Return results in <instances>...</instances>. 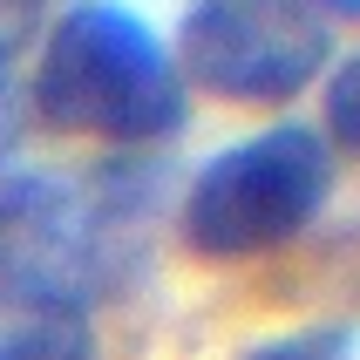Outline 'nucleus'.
I'll use <instances>...</instances> for the list:
<instances>
[{
  "label": "nucleus",
  "instance_id": "20e7f679",
  "mask_svg": "<svg viewBox=\"0 0 360 360\" xmlns=\"http://www.w3.org/2000/svg\"><path fill=\"white\" fill-rule=\"evenodd\" d=\"M0 360H96L82 300L0 279Z\"/></svg>",
  "mask_w": 360,
  "mask_h": 360
},
{
  "label": "nucleus",
  "instance_id": "7ed1b4c3",
  "mask_svg": "<svg viewBox=\"0 0 360 360\" xmlns=\"http://www.w3.org/2000/svg\"><path fill=\"white\" fill-rule=\"evenodd\" d=\"M333 34L313 0H198L177 27V75L218 102L279 109L320 82Z\"/></svg>",
  "mask_w": 360,
  "mask_h": 360
},
{
  "label": "nucleus",
  "instance_id": "423d86ee",
  "mask_svg": "<svg viewBox=\"0 0 360 360\" xmlns=\"http://www.w3.org/2000/svg\"><path fill=\"white\" fill-rule=\"evenodd\" d=\"M326 136L340 143L347 157H360V55H347L326 75Z\"/></svg>",
  "mask_w": 360,
  "mask_h": 360
},
{
  "label": "nucleus",
  "instance_id": "0eeeda50",
  "mask_svg": "<svg viewBox=\"0 0 360 360\" xmlns=\"http://www.w3.org/2000/svg\"><path fill=\"white\" fill-rule=\"evenodd\" d=\"M20 129H27V96L14 82V55H0V163L20 150Z\"/></svg>",
  "mask_w": 360,
  "mask_h": 360
},
{
  "label": "nucleus",
  "instance_id": "f03ea898",
  "mask_svg": "<svg viewBox=\"0 0 360 360\" xmlns=\"http://www.w3.org/2000/svg\"><path fill=\"white\" fill-rule=\"evenodd\" d=\"M326 191H333L326 136L300 129V122H279V129H259V136L218 150L191 177L177 231L211 265L265 259V252L292 245L326 211Z\"/></svg>",
  "mask_w": 360,
  "mask_h": 360
},
{
  "label": "nucleus",
  "instance_id": "1a4fd4ad",
  "mask_svg": "<svg viewBox=\"0 0 360 360\" xmlns=\"http://www.w3.org/2000/svg\"><path fill=\"white\" fill-rule=\"evenodd\" d=\"M313 7H326V14H340V20H360V0H313Z\"/></svg>",
  "mask_w": 360,
  "mask_h": 360
},
{
  "label": "nucleus",
  "instance_id": "f257e3e1",
  "mask_svg": "<svg viewBox=\"0 0 360 360\" xmlns=\"http://www.w3.org/2000/svg\"><path fill=\"white\" fill-rule=\"evenodd\" d=\"M48 129L96 143H163L184 129V75L122 0H75L48 27L27 82Z\"/></svg>",
  "mask_w": 360,
  "mask_h": 360
},
{
  "label": "nucleus",
  "instance_id": "6e6552de",
  "mask_svg": "<svg viewBox=\"0 0 360 360\" xmlns=\"http://www.w3.org/2000/svg\"><path fill=\"white\" fill-rule=\"evenodd\" d=\"M34 14H41V0H0V55L34 27Z\"/></svg>",
  "mask_w": 360,
  "mask_h": 360
},
{
  "label": "nucleus",
  "instance_id": "39448f33",
  "mask_svg": "<svg viewBox=\"0 0 360 360\" xmlns=\"http://www.w3.org/2000/svg\"><path fill=\"white\" fill-rule=\"evenodd\" d=\"M238 360H354V326H347V320L292 326V333H272V340L245 347Z\"/></svg>",
  "mask_w": 360,
  "mask_h": 360
}]
</instances>
